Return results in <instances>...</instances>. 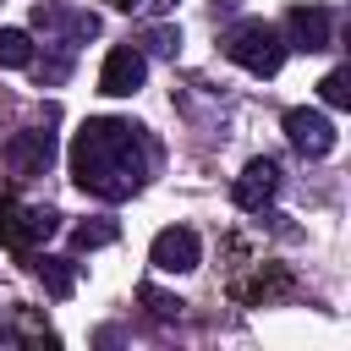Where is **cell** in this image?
<instances>
[{
  "label": "cell",
  "mask_w": 351,
  "mask_h": 351,
  "mask_svg": "<svg viewBox=\"0 0 351 351\" xmlns=\"http://www.w3.org/2000/svg\"><path fill=\"white\" fill-rule=\"evenodd\" d=\"M154 176V137L137 121H82L71 137V181L99 203H126Z\"/></svg>",
  "instance_id": "obj_1"
},
{
  "label": "cell",
  "mask_w": 351,
  "mask_h": 351,
  "mask_svg": "<svg viewBox=\"0 0 351 351\" xmlns=\"http://www.w3.org/2000/svg\"><path fill=\"white\" fill-rule=\"evenodd\" d=\"M219 49H225V60H236V66L252 71V77H274V71L285 66V38H280V27H269L263 16H247V22L225 27Z\"/></svg>",
  "instance_id": "obj_2"
},
{
  "label": "cell",
  "mask_w": 351,
  "mask_h": 351,
  "mask_svg": "<svg viewBox=\"0 0 351 351\" xmlns=\"http://www.w3.org/2000/svg\"><path fill=\"white\" fill-rule=\"evenodd\" d=\"M60 230V214L49 203H16V208H0V241L27 252V247H44L49 236Z\"/></svg>",
  "instance_id": "obj_3"
},
{
  "label": "cell",
  "mask_w": 351,
  "mask_h": 351,
  "mask_svg": "<svg viewBox=\"0 0 351 351\" xmlns=\"http://www.w3.org/2000/svg\"><path fill=\"white\" fill-rule=\"evenodd\" d=\"M49 159H55V137L49 132H38V126H27V132H11L5 143H0V165L11 170V176H44L49 170Z\"/></svg>",
  "instance_id": "obj_4"
},
{
  "label": "cell",
  "mask_w": 351,
  "mask_h": 351,
  "mask_svg": "<svg viewBox=\"0 0 351 351\" xmlns=\"http://www.w3.org/2000/svg\"><path fill=\"white\" fill-rule=\"evenodd\" d=\"M197 258H203V241H197V230H186V225H165V230L154 236V247H148V263H154L159 274H192Z\"/></svg>",
  "instance_id": "obj_5"
},
{
  "label": "cell",
  "mask_w": 351,
  "mask_h": 351,
  "mask_svg": "<svg viewBox=\"0 0 351 351\" xmlns=\"http://www.w3.org/2000/svg\"><path fill=\"white\" fill-rule=\"evenodd\" d=\"M285 137H291V148L307 154V159H324V154H335V143H340V132H335V121H329L324 110H285Z\"/></svg>",
  "instance_id": "obj_6"
},
{
  "label": "cell",
  "mask_w": 351,
  "mask_h": 351,
  "mask_svg": "<svg viewBox=\"0 0 351 351\" xmlns=\"http://www.w3.org/2000/svg\"><path fill=\"white\" fill-rule=\"evenodd\" d=\"M143 77H148V55H143L137 44H115V49L104 55V66H99V88H104L110 99L137 93V88H143Z\"/></svg>",
  "instance_id": "obj_7"
},
{
  "label": "cell",
  "mask_w": 351,
  "mask_h": 351,
  "mask_svg": "<svg viewBox=\"0 0 351 351\" xmlns=\"http://www.w3.org/2000/svg\"><path fill=\"white\" fill-rule=\"evenodd\" d=\"M33 27L38 33H55V44L60 49H71V44H82V38H93L99 33V16L93 11H66V5H33Z\"/></svg>",
  "instance_id": "obj_8"
},
{
  "label": "cell",
  "mask_w": 351,
  "mask_h": 351,
  "mask_svg": "<svg viewBox=\"0 0 351 351\" xmlns=\"http://www.w3.org/2000/svg\"><path fill=\"white\" fill-rule=\"evenodd\" d=\"M285 33H291L285 49H307V55H318V49H329L335 16H329V5H291V11H285Z\"/></svg>",
  "instance_id": "obj_9"
},
{
  "label": "cell",
  "mask_w": 351,
  "mask_h": 351,
  "mask_svg": "<svg viewBox=\"0 0 351 351\" xmlns=\"http://www.w3.org/2000/svg\"><path fill=\"white\" fill-rule=\"evenodd\" d=\"M280 192V165L274 159H247V170L236 176V208H263L269 197Z\"/></svg>",
  "instance_id": "obj_10"
},
{
  "label": "cell",
  "mask_w": 351,
  "mask_h": 351,
  "mask_svg": "<svg viewBox=\"0 0 351 351\" xmlns=\"http://www.w3.org/2000/svg\"><path fill=\"white\" fill-rule=\"evenodd\" d=\"M33 274L44 280V291H49V296H71V285H77L71 258H33Z\"/></svg>",
  "instance_id": "obj_11"
},
{
  "label": "cell",
  "mask_w": 351,
  "mask_h": 351,
  "mask_svg": "<svg viewBox=\"0 0 351 351\" xmlns=\"http://www.w3.org/2000/svg\"><path fill=\"white\" fill-rule=\"evenodd\" d=\"M0 66H11V71L33 66V38L22 27H0Z\"/></svg>",
  "instance_id": "obj_12"
},
{
  "label": "cell",
  "mask_w": 351,
  "mask_h": 351,
  "mask_svg": "<svg viewBox=\"0 0 351 351\" xmlns=\"http://www.w3.org/2000/svg\"><path fill=\"white\" fill-rule=\"evenodd\" d=\"M121 230H115V219H82L77 230H71V247L77 252H93V247H110Z\"/></svg>",
  "instance_id": "obj_13"
},
{
  "label": "cell",
  "mask_w": 351,
  "mask_h": 351,
  "mask_svg": "<svg viewBox=\"0 0 351 351\" xmlns=\"http://www.w3.org/2000/svg\"><path fill=\"white\" fill-rule=\"evenodd\" d=\"M318 93H324V104H329V110H346V104H351V71H346V66H335V71L318 82Z\"/></svg>",
  "instance_id": "obj_14"
},
{
  "label": "cell",
  "mask_w": 351,
  "mask_h": 351,
  "mask_svg": "<svg viewBox=\"0 0 351 351\" xmlns=\"http://www.w3.org/2000/svg\"><path fill=\"white\" fill-rule=\"evenodd\" d=\"M137 296L148 302V313H154V318H176V313H181V302H176V296H165V291H154V285H143Z\"/></svg>",
  "instance_id": "obj_15"
},
{
  "label": "cell",
  "mask_w": 351,
  "mask_h": 351,
  "mask_svg": "<svg viewBox=\"0 0 351 351\" xmlns=\"http://www.w3.org/2000/svg\"><path fill=\"white\" fill-rule=\"evenodd\" d=\"M148 49H154V55H176V49H181V27H154V33H148Z\"/></svg>",
  "instance_id": "obj_16"
},
{
  "label": "cell",
  "mask_w": 351,
  "mask_h": 351,
  "mask_svg": "<svg viewBox=\"0 0 351 351\" xmlns=\"http://www.w3.org/2000/svg\"><path fill=\"white\" fill-rule=\"evenodd\" d=\"M110 5H115V11H132V5H137V0H110Z\"/></svg>",
  "instance_id": "obj_17"
}]
</instances>
